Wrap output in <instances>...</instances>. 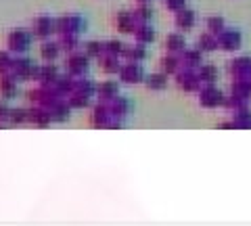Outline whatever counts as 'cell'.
<instances>
[{
  "instance_id": "obj_1",
  "label": "cell",
  "mask_w": 251,
  "mask_h": 226,
  "mask_svg": "<svg viewBox=\"0 0 251 226\" xmlns=\"http://www.w3.org/2000/svg\"><path fill=\"white\" fill-rule=\"evenodd\" d=\"M61 99H65V97H63L54 86H42V84H38L36 88L27 90V100L29 103L31 105H42L46 109H50L54 103H59Z\"/></svg>"
},
{
  "instance_id": "obj_2",
  "label": "cell",
  "mask_w": 251,
  "mask_h": 226,
  "mask_svg": "<svg viewBox=\"0 0 251 226\" xmlns=\"http://www.w3.org/2000/svg\"><path fill=\"white\" fill-rule=\"evenodd\" d=\"M9 74H13L15 77H17V82H21V80H36L38 65L31 63L27 57H21V54H17V57H13Z\"/></svg>"
},
{
  "instance_id": "obj_3",
  "label": "cell",
  "mask_w": 251,
  "mask_h": 226,
  "mask_svg": "<svg viewBox=\"0 0 251 226\" xmlns=\"http://www.w3.org/2000/svg\"><path fill=\"white\" fill-rule=\"evenodd\" d=\"M31 44V34L27 29H13V32L6 36V46L9 50L15 54H23Z\"/></svg>"
},
{
  "instance_id": "obj_4",
  "label": "cell",
  "mask_w": 251,
  "mask_h": 226,
  "mask_svg": "<svg viewBox=\"0 0 251 226\" xmlns=\"http://www.w3.org/2000/svg\"><path fill=\"white\" fill-rule=\"evenodd\" d=\"M84 27L86 23L82 21V17H77L74 13L57 17V34H80Z\"/></svg>"
},
{
  "instance_id": "obj_5",
  "label": "cell",
  "mask_w": 251,
  "mask_h": 226,
  "mask_svg": "<svg viewBox=\"0 0 251 226\" xmlns=\"http://www.w3.org/2000/svg\"><path fill=\"white\" fill-rule=\"evenodd\" d=\"M54 32H57V19L49 17V15H40V17H36L34 23H31V34L42 38V40H46Z\"/></svg>"
},
{
  "instance_id": "obj_6",
  "label": "cell",
  "mask_w": 251,
  "mask_h": 226,
  "mask_svg": "<svg viewBox=\"0 0 251 226\" xmlns=\"http://www.w3.org/2000/svg\"><path fill=\"white\" fill-rule=\"evenodd\" d=\"M176 84H178V88L180 90H184V92H195V90H199L201 88V80H199V75L193 72V69H178L176 72Z\"/></svg>"
},
{
  "instance_id": "obj_7",
  "label": "cell",
  "mask_w": 251,
  "mask_h": 226,
  "mask_svg": "<svg viewBox=\"0 0 251 226\" xmlns=\"http://www.w3.org/2000/svg\"><path fill=\"white\" fill-rule=\"evenodd\" d=\"M199 103L207 109H214V107L224 103V95L214 86V84H205L203 88H199Z\"/></svg>"
},
{
  "instance_id": "obj_8",
  "label": "cell",
  "mask_w": 251,
  "mask_h": 226,
  "mask_svg": "<svg viewBox=\"0 0 251 226\" xmlns=\"http://www.w3.org/2000/svg\"><path fill=\"white\" fill-rule=\"evenodd\" d=\"M88 61H90L88 54L74 50V52L67 54V59H65V69H67L69 74H74V75H84V72L88 69Z\"/></svg>"
},
{
  "instance_id": "obj_9",
  "label": "cell",
  "mask_w": 251,
  "mask_h": 226,
  "mask_svg": "<svg viewBox=\"0 0 251 226\" xmlns=\"http://www.w3.org/2000/svg\"><path fill=\"white\" fill-rule=\"evenodd\" d=\"M120 80L124 84H138L145 80V72L140 63H134V61H128V63H124L122 69H120Z\"/></svg>"
},
{
  "instance_id": "obj_10",
  "label": "cell",
  "mask_w": 251,
  "mask_h": 226,
  "mask_svg": "<svg viewBox=\"0 0 251 226\" xmlns=\"http://www.w3.org/2000/svg\"><path fill=\"white\" fill-rule=\"evenodd\" d=\"M27 122L34 124V126H38V128L50 126V122H52L50 109H46V107H42V105H31V107L27 109Z\"/></svg>"
},
{
  "instance_id": "obj_11",
  "label": "cell",
  "mask_w": 251,
  "mask_h": 226,
  "mask_svg": "<svg viewBox=\"0 0 251 226\" xmlns=\"http://www.w3.org/2000/svg\"><path fill=\"white\" fill-rule=\"evenodd\" d=\"M105 103V100H103ZM107 107H109V113H111V118H117V120H126L130 115V109H132V103L126 97H120L117 95L115 99L107 100Z\"/></svg>"
},
{
  "instance_id": "obj_12",
  "label": "cell",
  "mask_w": 251,
  "mask_h": 226,
  "mask_svg": "<svg viewBox=\"0 0 251 226\" xmlns=\"http://www.w3.org/2000/svg\"><path fill=\"white\" fill-rule=\"evenodd\" d=\"M109 122H111V113H109V107L107 103H103L100 100L99 105H94L92 107V113H90V126L92 128H107L109 126Z\"/></svg>"
},
{
  "instance_id": "obj_13",
  "label": "cell",
  "mask_w": 251,
  "mask_h": 226,
  "mask_svg": "<svg viewBox=\"0 0 251 226\" xmlns=\"http://www.w3.org/2000/svg\"><path fill=\"white\" fill-rule=\"evenodd\" d=\"M59 69L52 65V61H46V65L38 67V75H36V82L42 84V86H54V82L59 80Z\"/></svg>"
},
{
  "instance_id": "obj_14",
  "label": "cell",
  "mask_w": 251,
  "mask_h": 226,
  "mask_svg": "<svg viewBox=\"0 0 251 226\" xmlns=\"http://www.w3.org/2000/svg\"><path fill=\"white\" fill-rule=\"evenodd\" d=\"M218 46L224 50H237L241 46V34L237 29H224V32L218 36Z\"/></svg>"
},
{
  "instance_id": "obj_15",
  "label": "cell",
  "mask_w": 251,
  "mask_h": 226,
  "mask_svg": "<svg viewBox=\"0 0 251 226\" xmlns=\"http://www.w3.org/2000/svg\"><path fill=\"white\" fill-rule=\"evenodd\" d=\"M203 50L199 49H184L182 52H180V67H186V69H195V67H199L203 63Z\"/></svg>"
},
{
  "instance_id": "obj_16",
  "label": "cell",
  "mask_w": 251,
  "mask_h": 226,
  "mask_svg": "<svg viewBox=\"0 0 251 226\" xmlns=\"http://www.w3.org/2000/svg\"><path fill=\"white\" fill-rule=\"evenodd\" d=\"M115 25L122 34H134L136 29V21H134V15L128 13V11H120L115 13Z\"/></svg>"
},
{
  "instance_id": "obj_17",
  "label": "cell",
  "mask_w": 251,
  "mask_h": 226,
  "mask_svg": "<svg viewBox=\"0 0 251 226\" xmlns=\"http://www.w3.org/2000/svg\"><path fill=\"white\" fill-rule=\"evenodd\" d=\"M15 92H17V77L9 72L0 74V97L6 100V99H13Z\"/></svg>"
},
{
  "instance_id": "obj_18",
  "label": "cell",
  "mask_w": 251,
  "mask_h": 226,
  "mask_svg": "<svg viewBox=\"0 0 251 226\" xmlns=\"http://www.w3.org/2000/svg\"><path fill=\"white\" fill-rule=\"evenodd\" d=\"M50 115H52V122H59V124L67 122L69 118H72V107H69L67 99H61L59 103H54L50 107Z\"/></svg>"
},
{
  "instance_id": "obj_19",
  "label": "cell",
  "mask_w": 251,
  "mask_h": 226,
  "mask_svg": "<svg viewBox=\"0 0 251 226\" xmlns=\"http://www.w3.org/2000/svg\"><path fill=\"white\" fill-rule=\"evenodd\" d=\"M54 88L67 99V95H72V92L75 90V75L69 74V72L65 75H59V80L54 82Z\"/></svg>"
},
{
  "instance_id": "obj_20",
  "label": "cell",
  "mask_w": 251,
  "mask_h": 226,
  "mask_svg": "<svg viewBox=\"0 0 251 226\" xmlns=\"http://www.w3.org/2000/svg\"><path fill=\"white\" fill-rule=\"evenodd\" d=\"M174 23H176V27H178V29H191V27L195 25V13L184 6V9L176 11V19H174Z\"/></svg>"
},
{
  "instance_id": "obj_21",
  "label": "cell",
  "mask_w": 251,
  "mask_h": 226,
  "mask_svg": "<svg viewBox=\"0 0 251 226\" xmlns=\"http://www.w3.org/2000/svg\"><path fill=\"white\" fill-rule=\"evenodd\" d=\"M97 95H99L100 100H105V103H107V100H111V99H115L117 95H120V86H117V82H111V80L103 82L97 88Z\"/></svg>"
},
{
  "instance_id": "obj_22",
  "label": "cell",
  "mask_w": 251,
  "mask_h": 226,
  "mask_svg": "<svg viewBox=\"0 0 251 226\" xmlns=\"http://www.w3.org/2000/svg\"><path fill=\"white\" fill-rule=\"evenodd\" d=\"M100 67H103V72H107V74H120L122 61H120V57H117V54L105 52L103 57H100Z\"/></svg>"
},
{
  "instance_id": "obj_23",
  "label": "cell",
  "mask_w": 251,
  "mask_h": 226,
  "mask_svg": "<svg viewBox=\"0 0 251 226\" xmlns=\"http://www.w3.org/2000/svg\"><path fill=\"white\" fill-rule=\"evenodd\" d=\"M134 38L140 44H151L155 40V29L149 25V23H140V25H136V29H134Z\"/></svg>"
},
{
  "instance_id": "obj_24",
  "label": "cell",
  "mask_w": 251,
  "mask_h": 226,
  "mask_svg": "<svg viewBox=\"0 0 251 226\" xmlns=\"http://www.w3.org/2000/svg\"><path fill=\"white\" fill-rule=\"evenodd\" d=\"M197 75H199L201 84H214L218 80V67L209 65V63H201L197 67Z\"/></svg>"
},
{
  "instance_id": "obj_25",
  "label": "cell",
  "mask_w": 251,
  "mask_h": 226,
  "mask_svg": "<svg viewBox=\"0 0 251 226\" xmlns=\"http://www.w3.org/2000/svg\"><path fill=\"white\" fill-rule=\"evenodd\" d=\"M124 57L128 59V61H134V63H140V61H145V59H147L145 44L136 42V46H134V44H132V46H126V50H124Z\"/></svg>"
},
{
  "instance_id": "obj_26",
  "label": "cell",
  "mask_w": 251,
  "mask_h": 226,
  "mask_svg": "<svg viewBox=\"0 0 251 226\" xmlns=\"http://www.w3.org/2000/svg\"><path fill=\"white\" fill-rule=\"evenodd\" d=\"M166 49L174 54H180L186 49V42H184V36L182 34H168L166 38Z\"/></svg>"
},
{
  "instance_id": "obj_27",
  "label": "cell",
  "mask_w": 251,
  "mask_h": 226,
  "mask_svg": "<svg viewBox=\"0 0 251 226\" xmlns=\"http://www.w3.org/2000/svg\"><path fill=\"white\" fill-rule=\"evenodd\" d=\"M145 84L149 90H163L168 86V74H151L145 77Z\"/></svg>"
},
{
  "instance_id": "obj_28",
  "label": "cell",
  "mask_w": 251,
  "mask_h": 226,
  "mask_svg": "<svg viewBox=\"0 0 251 226\" xmlns=\"http://www.w3.org/2000/svg\"><path fill=\"white\" fill-rule=\"evenodd\" d=\"M59 52H61V46L59 42H49V40H44L40 44V57L44 61H54L59 57Z\"/></svg>"
},
{
  "instance_id": "obj_29",
  "label": "cell",
  "mask_w": 251,
  "mask_h": 226,
  "mask_svg": "<svg viewBox=\"0 0 251 226\" xmlns=\"http://www.w3.org/2000/svg\"><path fill=\"white\" fill-rule=\"evenodd\" d=\"M90 95H84V92H77V90H74L72 95H67V103H69V107L72 109H86L90 105V99H88Z\"/></svg>"
},
{
  "instance_id": "obj_30",
  "label": "cell",
  "mask_w": 251,
  "mask_h": 226,
  "mask_svg": "<svg viewBox=\"0 0 251 226\" xmlns=\"http://www.w3.org/2000/svg\"><path fill=\"white\" fill-rule=\"evenodd\" d=\"M216 46H218V36H216V34L207 32V34H201V36L197 38V49L203 50V52L214 50Z\"/></svg>"
},
{
  "instance_id": "obj_31",
  "label": "cell",
  "mask_w": 251,
  "mask_h": 226,
  "mask_svg": "<svg viewBox=\"0 0 251 226\" xmlns=\"http://www.w3.org/2000/svg\"><path fill=\"white\" fill-rule=\"evenodd\" d=\"M230 72L234 75H243V74H249L251 72V57H239L230 61Z\"/></svg>"
},
{
  "instance_id": "obj_32",
  "label": "cell",
  "mask_w": 251,
  "mask_h": 226,
  "mask_svg": "<svg viewBox=\"0 0 251 226\" xmlns=\"http://www.w3.org/2000/svg\"><path fill=\"white\" fill-rule=\"evenodd\" d=\"M159 67H161V72L163 74H176L178 69H180V59L176 57V54H168V57H161L159 61Z\"/></svg>"
},
{
  "instance_id": "obj_33",
  "label": "cell",
  "mask_w": 251,
  "mask_h": 226,
  "mask_svg": "<svg viewBox=\"0 0 251 226\" xmlns=\"http://www.w3.org/2000/svg\"><path fill=\"white\" fill-rule=\"evenodd\" d=\"M234 126L237 128H243V130H251V111L245 107V109H239V111H234Z\"/></svg>"
},
{
  "instance_id": "obj_34",
  "label": "cell",
  "mask_w": 251,
  "mask_h": 226,
  "mask_svg": "<svg viewBox=\"0 0 251 226\" xmlns=\"http://www.w3.org/2000/svg\"><path fill=\"white\" fill-rule=\"evenodd\" d=\"M59 46L63 50H67V52H74L77 49V34H59Z\"/></svg>"
},
{
  "instance_id": "obj_35",
  "label": "cell",
  "mask_w": 251,
  "mask_h": 226,
  "mask_svg": "<svg viewBox=\"0 0 251 226\" xmlns=\"http://www.w3.org/2000/svg\"><path fill=\"white\" fill-rule=\"evenodd\" d=\"M134 15V21H136V25H140V23H149L153 17V11H151V6L149 4H138L136 6V11L132 13Z\"/></svg>"
},
{
  "instance_id": "obj_36",
  "label": "cell",
  "mask_w": 251,
  "mask_h": 226,
  "mask_svg": "<svg viewBox=\"0 0 251 226\" xmlns=\"http://www.w3.org/2000/svg\"><path fill=\"white\" fill-rule=\"evenodd\" d=\"M105 42H99V40H90L86 42V54L88 57H94V59H100L105 54Z\"/></svg>"
},
{
  "instance_id": "obj_37",
  "label": "cell",
  "mask_w": 251,
  "mask_h": 226,
  "mask_svg": "<svg viewBox=\"0 0 251 226\" xmlns=\"http://www.w3.org/2000/svg\"><path fill=\"white\" fill-rule=\"evenodd\" d=\"M9 122L13 124V126H21V124H27V109H23V107H15V109H11Z\"/></svg>"
},
{
  "instance_id": "obj_38",
  "label": "cell",
  "mask_w": 251,
  "mask_h": 226,
  "mask_svg": "<svg viewBox=\"0 0 251 226\" xmlns=\"http://www.w3.org/2000/svg\"><path fill=\"white\" fill-rule=\"evenodd\" d=\"M75 90L77 92H84V95H94L97 92V88H94V84L90 80H86L84 75H75Z\"/></svg>"
},
{
  "instance_id": "obj_39",
  "label": "cell",
  "mask_w": 251,
  "mask_h": 226,
  "mask_svg": "<svg viewBox=\"0 0 251 226\" xmlns=\"http://www.w3.org/2000/svg\"><path fill=\"white\" fill-rule=\"evenodd\" d=\"M105 50L109 52V54H117V57H122L124 54V50H126V46H124V42L122 40H107L105 42Z\"/></svg>"
},
{
  "instance_id": "obj_40",
  "label": "cell",
  "mask_w": 251,
  "mask_h": 226,
  "mask_svg": "<svg viewBox=\"0 0 251 226\" xmlns=\"http://www.w3.org/2000/svg\"><path fill=\"white\" fill-rule=\"evenodd\" d=\"M207 29H209V32L211 34H216V36H220V34H222L224 32V19L222 17H209L207 19Z\"/></svg>"
},
{
  "instance_id": "obj_41",
  "label": "cell",
  "mask_w": 251,
  "mask_h": 226,
  "mask_svg": "<svg viewBox=\"0 0 251 226\" xmlns=\"http://www.w3.org/2000/svg\"><path fill=\"white\" fill-rule=\"evenodd\" d=\"M11 63H13V57L6 50H0V74H6L11 69Z\"/></svg>"
},
{
  "instance_id": "obj_42",
  "label": "cell",
  "mask_w": 251,
  "mask_h": 226,
  "mask_svg": "<svg viewBox=\"0 0 251 226\" xmlns=\"http://www.w3.org/2000/svg\"><path fill=\"white\" fill-rule=\"evenodd\" d=\"M163 2H166L168 9H172V11H180V9H184V2H186V0H163Z\"/></svg>"
},
{
  "instance_id": "obj_43",
  "label": "cell",
  "mask_w": 251,
  "mask_h": 226,
  "mask_svg": "<svg viewBox=\"0 0 251 226\" xmlns=\"http://www.w3.org/2000/svg\"><path fill=\"white\" fill-rule=\"evenodd\" d=\"M11 107H6V103H0V122H9Z\"/></svg>"
},
{
  "instance_id": "obj_44",
  "label": "cell",
  "mask_w": 251,
  "mask_h": 226,
  "mask_svg": "<svg viewBox=\"0 0 251 226\" xmlns=\"http://www.w3.org/2000/svg\"><path fill=\"white\" fill-rule=\"evenodd\" d=\"M136 2H138V4H149L151 0H136Z\"/></svg>"
}]
</instances>
